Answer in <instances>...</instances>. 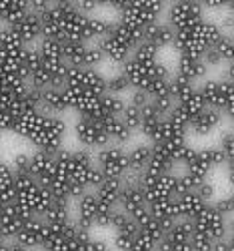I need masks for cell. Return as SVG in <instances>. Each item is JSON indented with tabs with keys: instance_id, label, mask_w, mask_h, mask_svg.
Wrapping results in <instances>:
<instances>
[{
	"instance_id": "1",
	"label": "cell",
	"mask_w": 234,
	"mask_h": 251,
	"mask_svg": "<svg viewBox=\"0 0 234 251\" xmlns=\"http://www.w3.org/2000/svg\"><path fill=\"white\" fill-rule=\"evenodd\" d=\"M198 93L206 109H214L222 115L232 113V82L230 80H204L198 87Z\"/></svg>"
},
{
	"instance_id": "2",
	"label": "cell",
	"mask_w": 234,
	"mask_h": 251,
	"mask_svg": "<svg viewBox=\"0 0 234 251\" xmlns=\"http://www.w3.org/2000/svg\"><path fill=\"white\" fill-rule=\"evenodd\" d=\"M202 18H204V10L200 2H196V0H178V2L168 6L166 25L176 32L198 25Z\"/></svg>"
},
{
	"instance_id": "3",
	"label": "cell",
	"mask_w": 234,
	"mask_h": 251,
	"mask_svg": "<svg viewBox=\"0 0 234 251\" xmlns=\"http://www.w3.org/2000/svg\"><path fill=\"white\" fill-rule=\"evenodd\" d=\"M94 165L104 173V177H116L120 179L124 171H128V159L126 151L118 145H108L104 149H98L94 153Z\"/></svg>"
},
{
	"instance_id": "4",
	"label": "cell",
	"mask_w": 234,
	"mask_h": 251,
	"mask_svg": "<svg viewBox=\"0 0 234 251\" xmlns=\"http://www.w3.org/2000/svg\"><path fill=\"white\" fill-rule=\"evenodd\" d=\"M74 137L82 145V149H88V151H98V149H104V147H108V145H112L108 135L100 127V123L92 121V119L78 117V121L74 125Z\"/></svg>"
},
{
	"instance_id": "5",
	"label": "cell",
	"mask_w": 234,
	"mask_h": 251,
	"mask_svg": "<svg viewBox=\"0 0 234 251\" xmlns=\"http://www.w3.org/2000/svg\"><path fill=\"white\" fill-rule=\"evenodd\" d=\"M192 225H194V231L198 233H204L212 239H222L228 235V225H226V217H222L212 203H206L200 213L192 219Z\"/></svg>"
},
{
	"instance_id": "6",
	"label": "cell",
	"mask_w": 234,
	"mask_h": 251,
	"mask_svg": "<svg viewBox=\"0 0 234 251\" xmlns=\"http://www.w3.org/2000/svg\"><path fill=\"white\" fill-rule=\"evenodd\" d=\"M66 87L80 89L84 93L100 97L106 93V76L102 73H98L96 69H72L70 67Z\"/></svg>"
},
{
	"instance_id": "7",
	"label": "cell",
	"mask_w": 234,
	"mask_h": 251,
	"mask_svg": "<svg viewBox=\"0 0 234 251\" xmlns=\"http://www.w3.org/2000/svg\"><path fill=\"white\" fill-rule=\"evenodd\" d=\"M44 233H46V223L42 221V217L34 215L30 219H26L20 227V231L16 235V243L22 245L28 251H34L38 247H42V241H44Z\"/></svg>"
},
{
	"instance_id": "8",
	"label": "cell",
	"mask_w": 234,
	"mask_h": 251,
	"mask_svg": "<svg viewBox=\"0 0 234 251\" xmlns=\"http://www.w3.org/2000/svg\"><path fill=\"white\" fill-rule=\"evenodd\" d=\"M152 67H154V62L152 65H146V62H140V60L130 56L124 65H120V73L128 78L130 89L146 91L148 82H150V78H152Z\"/></svg>"
},
{
	"instance_id": "9",
	"label": "cell",
	"mask_w": 234,
	"mask_h": 251,
	"mask_svg": "<svg viewBox=\"0 0 234 251\" xmlns=\"http://www.w3.org/2000/svg\"><path fill=\"white\" fill-rule=\"evenodd\" d=\"M42 123H44V115H40L38 111L36 113H26V115L14 117L10 131L18 137L26 139L28 143H32L36 139V135L40 133V129H42Z\"/></svg>"
},
{
	"instance_id": "10",
	"label": "cell",
	"mask_w": 234,
	"mask_h": 251,
	"mask_svg": "<svg viewBox=\"0 0 234 251\" xmlns=\"http://www.w3.org/2000/svg\"><path fill=\"white\" fill-rule=\"evenodd\" d=\"M86 18L82 12H78L74 8V4L70 8L64 10L60 20V28L64 34V40H82L84 43V26H86Z\"/></svg>"
},
{
	"instance_id": "11",
	"label": "cell",
	"mask_w": 234,
	"mask_h": 251,
	"mask_svg": "<svg viewBox=\"0 0 234 251\" xmlns=\"http://www.w3.org/2000/svg\"><path fill=\"white\" fill-rule=\"evenodd\" d=\"M30 175L40 187H46L54 175V155L44 151H36L30 155Z\"/></svg>"
},
{
	"instance_id": "12",
	"label": "cell",
	"mask_w": 234,
	"mask_h": 251,
	"mask_svg": "<svg viewBox=\"0 0 234 251\" xmlns=\"http://www.w3.org/2000/svg\"><path fill=\"white\" fill-rule=\"evenodd\" d=\"M92 45H96L102 50L104 60H110V62H114V65H124V62L128 60L130 54H132V50L128 47H126L124 43H120L118 38L110 36V34L100 38L98 43H92Z\"/></svg>"
},
{
	"instance_id": "13",
	"label": "cell",
	"mask_w": 234,
	"mask_h": 251,
	"mask_svg": "<svg viewBox=\"0 0 234 251\" xmlns=\"http://www.w3.org/2000/svg\"><path fill=\"white\" fill-rule=\"evenodd\" d=\"M142 38L146 40V43L154 45L158 50L164 49V47H172L174 43V30L170 28L166 23H152L150 26H146L142 30Z\"/></svg>"
},
{
	"instance_id": "14",
	"label": "cell",
	"mask_w": 234,
	"mask_h": 251,
	"mask_svg": "<svg viewBox=\"0 0 234 251\" xmlns=\"http://www.w3.org/2000/svg\"><path fill=\"white\" fill-rule=\"evenodd\" d=\"M220 123H222V113H218L214 109H204L202 113H198L192 121H190L188 131H192L194 135L204 137V135L212 133L214 129H218Z\"/></svg>"
},
{
	"instance_id": "15",
	"label": "cell",
	"mask_w": 234,
	"mask_h": 251,
	"mask_svg": "<svg viewBox=\"0 0 234 251\" xmlns=\"http://www.w3.org/2000/svg\"><path fill=\"white\" fill-rule=\"evenodd\" d=\"M16 30V34L20 36V40H22V45L24 47H30L34 45L36 40L42 38V25H40V18L32 12H28L22 20H20L18 25L12 26Z\"/></svg>"
},
{
	"instance_id": "16",
	"label": "cell",
	"mask_w": 234,
	"mask_h": 251,
	"mask_svg": "<svg viewBox=\"0 0 234 251\" xmlns=\"http://www.w3.org/2000/svg\"><path fill=\"white\" fill-rule=\"evenodd\" d=\"M28 14V2L20 0H0V25L14 26Z\"/></svg>"
},
{
	"instance_id": "17",
	"label": "cell",
	"mask_w": 234,
	"mask_h": 251,
	"mask_svg": "<svg viewBox=\"0 0 234 251\" xmlns=\"http://www.w3.org/2000/svg\"><path fill=\"white\" fill-rule=\"evenodd\" d=\"M208 73V67L202 62V58H192V56H178V65H176V75L194 82L204 78Z\"/></svg>"
},
{
	"instance_id": "18",
	"label": "cell",
	"mask_w": 234,
	"mask_h": 251,
	"mask_svg": "<svg viewBox=\"0 0 234 251\" xmlns=\"http://www.w3.org/2000/svg\"><path fill=\"white\" fill-rule=\"evenodd\" d=\"M120 193H122V183L116 177H106L94 189V195L102 205H108V207H114V209L118 207Z\"/></svg>"
},
{
	"instance_id": "19",
	"label": "cell",
	"mask_w": 234,
	"mask_h": 251,
	"mask_svg": "<svg viewBox=\"0 0 234 251\" xmlns=\"http://www.w3.org/2000/svg\"><path fill=\"white\" fill-rule=\"evenodd\" d=\"M36 52L40 54L42 65L48 67V69L60 65V62H64V60H62V43H58V40L40 38L38 47H36Z\"/></svg>"
},
{
	"instance_id": "20",
	"label": "cell",
	"mask_w": 234,
	"mask_h": 251,
	"mask_svg": "<svg viewBox=\"0 0 234 251\" xmlns=\"http://www.w3.org/2000/svg\"><path fill=\"white\" fill-rule=\"evenodd\" d=\"M174 201H176L178 219H190V221H192V219L200 213V209L206 205L194 191L184 193V195H178V197H174Z\"/></svg>"
},
{
	"instance_id": "21",
	"label": "cell",
	"mask_w": 234,
	"mask_h": 251,
	"mask_svg": "<svg viewBox=\"0 0 234 251\" xmlns=\"http://www.w3.org/2000/svg\"><path fill=\"white\" fill-rule=\"evenodd\" d=\"M108 34L114 36V38H118L120 43H124L130 50H134V49L142 43V40H144V38H142V30H138V28H134V26H130V25L122 23V20H116V23H112Z\"/></svg>"
},
{
	"instance_id": "22",
	"label": "cell",
	"mask_w": 234,
	"mask_h": 251,
	"mask_svg": "<svg viewBox=\"0 0 234 251\" xmlns=\"http://www.w3.org/2000/svg\"><path fill=\"white\" fill-rule=\"evenodd\" d=\"M146 195H144V189L142 187H122V193H120V199H118V207L120 211L124 213H130L134 209H140V207H146Z\"/></svg>"
},
{
	"instance_id": "23",
	"label": "cell",
	"mask_w": 234,
	"mask_h": 251,
	"mask_svg": "<svg viewBox=\"0 0 234 251\" xmlns=\"http://www.w3.org/2000/svg\"><path fill=\"white\" fill-rule=\"evenodd\" d=\"M86 47L88 45L82 43V40H64L62 43V60L72 69H82Z\"/></svg>"
},
{
	"instance_id": "24",
	"label": "cell",
	"mask_w": 234,
	"mask_h": 251,
	"mask_svg": "<svg viewBox=\"0 0 234 251\" xmlns=\"http://www.w3.org/2000/svg\"><path fill=\"white\" fill-rule=\"evenodd\" d=\"M110 26H112V23H108L106 18L88 16V18H86V26H84V43H86V45L98 43L100 38L108 36Z\"/></svg>"
},
{
	"instance_id": "25",
	"label": "cell",
	"mask_w": 234,
	"mask_h": 251,
	"mask_svg": "<svg viewBox=\"0 0 234 251\" xmlns=\"http://www.w3.org/2000/svg\"><path fill=\"white\" fill-rule=\"evenodd\" d=\"M126 159H128V169L142 173L146 169L148 161H150V145L148 143H138L130 151H126Z\"/></svg>"
},
{
	"instance_id": "26",
	"label": "cell",
	"mask_w": 234,
	"mask_h": 251,
	"mask_svg": "<svg viewBox=\"0 0 234 251\" xmlns=\"http://www.w3.org/2000/svg\"><path fill=\"white\" fill-rule=\"evenodd\" d=\"M22 223H24V219L20 217L14 209H12V205L4 211V215H2V219H0V233H2L8 241H14L16 239V235H18V231H20V227H22Z\"/></svg>"
},
{
	"instance_id": "27",
	"label": "cell",
	"mask_w": 234,
	"mask_h": 251,
	"mask_svg": "<svg viewBox=\"0 0 234 251\" xmlns=\"http://www.w3.org/2000/svg\"><path fill=\"white\" fill-rule=\"evenodd\" d=\"M148 211H150V217H154V219H170V221H176L178 219L174 197L148 203Z\"/></svg>"
},
{
	"instance_id": "28",
	"label": "cell",
	"mask_w": 234,
	"mask_h": 251,
	"mask_svg": "<svg viewBox=\"0 0 234 251\" xmlns=\"http://www.w3.org/2000/svg\"><path fill=\"white\" fill-rule=\"evenodd\" d=\"M192 233H194L192 221H190V219H176L164 237L170 243H188L190 237H192Z\"/></svg>"
},
{
	"instance_id": "29",
	"label": "cell",
	"mask_w": 234,
	"mask_h": 251,
	"mask_svg": "<svg viewBox=\"0 0 234 251\" xmlns=\"http://www.w3.org/2000/svg\"><path fill=\"white\" fill-rule=\"evenodd\" d=\"M176 107L192 121L198 113H202L206 107H204V102H202V99H200V93H198V87H196V91L194 93H190L186 99H182V100H178L176 102Z\"/></svg>"
},
{
	"instance_id": "30",
	"label": "cell",
	"mask_w": 234,
	"mask_h": 251,
	"mask_svg": "<svg viewBox=\"0 0 234 251\" xmlns=\"http://www.w3.org/2000/svg\"><path fill=\"white\" fill-rule=\"evenodd\" d=\"M194 91H196L194 82H190V80H186V78H182L178 75L170 76V97L174 99V102L186 99L190 93H194Z\"/></svg>"
},
{
	"instance_id": "31",
	"label": "cell",
	"mask_w": 234,
	"mask_h": 251,
	"mask_svg": "<svg viewBox=\"0 0 234 251\" xmlns=\"http://www.w3.org/2000/svg\"><path fill=\"white\" fill-rule=\"evenodd\" d=\"M124 99L122 97H114V95H102L100 97V107H102V117H120L122 109H124Z\"/></svg>"
},
{
	"instance_id": "32",
	"label": "cell",
	"mask_w": 234,
	"mask_h": 251,
	"mask_svg": "<svg viewBox=\"0 0 234 251\" xmlns=\"http://www.w3.org/2000/svg\"><path fill=\"white\" fill-rule=\"evenodd\" d=\"M128 91H132L130 89V82H128V78H126L122 73H116L110 78H106V95L122 97V95H126Z\"/></svg>"
},
{
	"instance_id": "33",
	"label": "cell",
	"mask_w": 234,
	"mask_h": 251,
	"mask_svg": "<svg viewBox=\"0 0 234 251\" xmlns=\"http://www.w3.org/2000/svg\"><path fill=\"white\" fill-rule=\"evenodd\" d=\"M118 119L122 121V125H124V127H126V129H130L132 133L140 129V123H142V117H140V109L132 107V104H128V102L124 104V109H122V113H120V117H118Z\"/></svg>"
},
{
	"instance_id": "34",
	"label": "cell",
	"mask_w": 234,
	"mask_h": 251,
	"mask_svg": "<svg viewBox=\"0 0 234 251\" xmlns=\"http://www.w3.org/2000/svg\"><path fill=\"white\" fill-rule=\"evenodd\" d=\"M158 49L154 47V45H150V43H146V40H142V43L132 50V58H136V60H140V62H146V65H152V62H156L158 60Z\"/></svg>"
},
{
	"instance_id": "35",
	"label": "cell",
	"mask_w": 234,
	"mask_h": 251,
	"mask_svg": "<svg viewBox=\"0 0 234 251\" xmlns=\"http://www.w3.org/2000/svg\"><path fill=\"white\" fill-rule=\"evenodd\" d=\"M22 40L16 34L12 26H0V49L2 50H14V49H22Z\"/></svg>"
},
{
	"instance_id": "36",
	"label": "cell",
	"mask_w": 234,
	"mask_h": 251,
	"mask_svg": "<svg viewBox=\"0 0 234 251\" xmlns=\"http://www.w3.org/2000/svg\"><path fill=\"white\" fill-rule=\"evenodd\" d=\"M146 93L150 97V100L160 97H170V78H150Z\"/></svg>"
},
{
	"instance_id": "37",
	"label": "cell",
	"mask_w": 234,
	"mask_h": 251,
	"mask_svg": "<svg viewBox=\"0 0 234 251\" xmlns=\"http://www.w3.org/2000/svg\"><path fill=\"white\" fill-rule=\"evenodd\" d=\"M210 49L220 56L222 62H230V58H232V50H234V45H232L230 34H222L218 43H216L214 47H210Z\"/></svg>"
},
{
	"instance_id": "38",
	"label": "cell",
	"mask_w": 234,
	"mask_h": 251,
	"mask_svg": "<svg viewBox=\"0 0 234 251\" xmlns=\"http://www.w3.org/2000/svg\"><path fill=\"white\" fill-rule=\"evenodd\" d=\"M102 62H104L102 50L96 45H88L86 52H84V65H82V69H96L98 65H102Z\"/></svg>"
},
{
	"instance_id": "39",
	"label": "cell",
	"mask_w": 234,
	"mask_h": 251,
	"mask_svg": "<svg viewBox=\"0 0 234 251\" xmlns=\"http://www.w3.org/2000/svg\"><path fill=\"white\" fill-rule=\"evenodd\" d=\"M212 241H214L212 237L194 231L188 243H190V249H192V251H212Z\"/></svg>"
},
{
	"instance_id": "40",
	"label": "cell",
	"mask_w": 234,
	"mask_h": 251,
	"mask_svg": "<svg viewBox=\"0 0 234 251\" xmlns=\"http://www.w3.org/2000/svg\"><path fill=\"white\" fill-rule=\"evenodd\" d=\"M10 169H12V173H30V155H26V153L14 155Z\"/></svg>"
},
{
	"instance_id": "41",
	"label": "cell",
	"mask_w": 234,
	"mask_h": 251,
	"mask_svg": "<svg viewBox=\"0 0 234 251\" xmlns=\"http://www.w3.org/2000/svg\"><path fill=\"white\" fill-rule=\"evenodd\" d=\"M114 251H130L134 245V235H126V233H114V239L110 243Z\"/></svg>"
},
{
	"instance_id": "42",
	"label": "cell",
	"mask_w": 234,
	"mask_h": 251,
	"mask_svg": "<svg viewBox=\"0 0 234 251\" xmlns=\"http://www.w3.org/2000/svg\"><path fill=\"white\" fill-rule=\"evenodd\" d=\"M150 102H152V107L158 111V115H160V117H166L170 111H172L174 104H176L172 97H160V99H152Z\"/></svg>"
},
{
	"instance_id": "43",
	"label": "cell",
	"mask_w": 234,
	"mask_h": 251,
	"mask_svg": "<svg viewBox=\"0 0 234 251\" xmlns=\"http://www.w3.org/2000/svg\"><path fill=\"white\" fill-rule=\"evenodd\" d=\"M194 193L204 201V203H212V199H214V195H216V189H214V185L212 183H208V181H202L196 189H194Z\"/></svg>"
},
{
	"instance_id": "44",
	"label": "cell",
	"mask_w": 234,
	"mask_h": 251,
	"mask_svg": "<svg viewBox=\"0 0 234 251\" xmlns=\"http://www.w3.org/2000/svg\"><path fill=\"white\" fill-rule=\"evenodd\" d=\"M148 102H150V97H148L146 91H142V89H132L130 91L128 104H132V107H136V109H142L144 104H148Z\"/></svg>"
},
{
	"instance_id": "45",
	"label": "cell",
	"mask_w": 234,
	"mask_h": 251,
	"mask_svg": "<svg viewBox=\"0 0 234 251\" xmlns=\"http://www.w3.org/2000/svg\"><path fill=\"white\" fill-rule=\"evenodd\" d=\"M104 179H106V177H104V173H102V171L98 169V167L94 165L92 169L88 171V175H86V187H88V191H90V189L94 191V189H96V187H98V185H100Z\"/></svg>"
},
{
	"instance_id": "46",
	"label": "cell",
	"mask_w": 234,
	"mask_h": 251,
	"mask_svg": "<svg viewBox=\"0 0 234 251\" xmlns=\"http://www.w3.org/2000/svg\"><path fill=\"white\" fill-rule=\"evenodd\" d=\"M218 149L222 151L224 159L232 165V135H230V133H224V135H222V139H220V143H218Z\"/></svg>"
},
{
	"instance_id": "47",
	"label": "cell",
	"mask_w": 234,
	"mask_h": 251,
	"mask_svg": "<svg viewBox=\"0 0 234 251\" xmlns=\"http://www.w3.org/2000/svg\"><path fill=\"white\" fill-rule=\"evenodd\" d=\"M16 201V191H14V185H6L0 189V205H4V207H10L12 203Z\"/></svg>"
},
{
	"instance_id": "48",
	"label": "cell",
	"mask_w": 234,
	"mask_h": 251,
	"mask_svg": "<svg viewBox=\"0 0 234 251\" xmlns=\"http://www.w3.org/2000/svg\"><path fill=\"white\" fill-rule=\"evenodd\" d=\"M212 207H214L222 217H228L232 213V197H220L218 201L212 203Z\"/></svg>"
},
{
	"instance_id": "49",
	"label": "cell",
	"mask_w": 234,
	"mask_h": 251,
	"mask_svg": "<svg viewBox=\"0 0 234 251\" xmlns=\"http://www.w3.org/2000/svg\"><path fill=\"white\" fill-rule=\"evenodd\" d=\"M12 179H14V173L10 169V165L4 163V161H0V189L6 187V185H10Z\"/></svg>"
},
{
	"instance_id": "50",
	"label": "cell",
	"mask_w": 234,
	"mask_h": 251,
	"mask_svg": "<svg viewBox=\"0 0 234 251\" xmlns=\"http://www.w3.org/2000/svg\"><path fill=\"white\" fill-rule=\"evenodd\" d=\"M202 10L204 8H224V6H230L228 2H224V0H204V2H200Z\"/></svg>"
},
{
	"instance_id": "51",
	"label": "cell",
	"mask_w": 234,
	"mask_h": 251,
	"mask_svg": "<svg viewBox=\"0 0 234 251\" xmlns=\"http://www.w3.org/2000/svg\"><path fill=\"white\" fill-rule=\"evenodd\" d=\"M0 251H28V249H24L22 245H18L16 241H10V243H8L6 247H2Z\"/></svg>"
},
{
	"instance_id": "52",
	"label": "cell",
	"mask_w": 234,
	"mask_h": 251,
	"mask_svg": "<svg viewBox=\"0 0 234 251\" xmlns=\"http://www.w3.org/2000/svg\"><path fill=\"white\" fill-rule=\"evenodd\" d=\"M8 243H10V241H8V239H6L2 233H0V249H2V247H6Z\"/></svg>"
},
{
	"instance_id": "53",
	"label": "cell",
	"mask_w": 234,
	"mask_h": 251,
	"mask_svg": "<svg viewBox=\"0 0 234 251\" xmlns=\"http://www.w3.org/2000/svg\"><path fill=\"white\" fill-rule=\"evenodd\" d=\"M8 207H4V205H0V219H2V215H4V211H6Z\"/></svg>"
},
{
	"instance_id": "54",
	"label": "cell",
	"mask_w": 234,
	"mask_h": 251,
	"mask_svg": "<svg viewBox=\"0 0 234 251\" xmlns=\"http://www.w3.org/2000/svg\"><path fill=\"white\" fill-rule=\"evenodd\" d=\"M34 251H48V249H44V247H38V249H34Z\"/></svg>"
},
{
	"instance_id": "55",
	"label": "cell",
	"mask_w": 234,
	"mask_h": 251,
	"mask_svg": "<svg viewBox=\"0 0 234 251\" xmlns=\"http://www.w3.org/2000/svg\"><path fill=\"white\" fill-rule=\"evenodd\" d=\"M130 251H138V249H130Z\"/></svg>"
}]
</instances>
